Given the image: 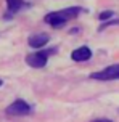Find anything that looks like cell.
Wrapping results in <instances>:
<instances>
[{
	"label": "cell",
	"instance_id": "cell-7",
	"mask_svg": "<svg viewBox=\"0 0 119 122\" xmlns=\"http://www.w3.org/2000/svg\"><path fill=\"white\" fill-rule=\"evenodd\" d=\"M6 6H8V11L10 13H16L23 6H26V3L23 0H6Z\"/></svg>",
	"mask_w": 119,
	"mask_h": 122
},
{
	"label": "cell",
	"instance_id": "cell-4",
	"mask_svg": "<svg viewBox=\"0 0 119 122\" xmlns=\"http://www.w3.org/2000/svg\"><path fill=\"white\" fill-rule=\"evenodd\" d=\"M90 79L93 80H119V64H111L101 71L90 74Z\"/></svg>",
	"mask_w": 119,
	"mask_h": 122
},
{
	"label": "cell",
	"instance_id": "cell-8",
	"mask_svg": "<svg viewBox=\"0 0 119 122\" xmlns=\"http://www.w3.org/2000/svg\"><path fill=\"white\" fill-rule=\"evenodd\" d=\"M114 13L111 11V10H106V11H101L100 15H98V19H100L101 23H106V21H109V18H113Z\"/></svg>",
	"mask_w": 119,
	"mask_h": 122
},
{
	"label": "cell",
	"instance_id": "cell-9",
	"mask_svg": "<svg viewBox=\"0 0 119 122\" xmlns=\"http://www.w3.org/2000/svg\"><path fill=\"white\" fill-rule=\"evenodd\" d=\"M119 24V18L118 19H109V21H106V23H101L100 27H98V30H103V29H106V27H109V26H116Z\"/></svg>",
	"mask_w": 119,
	"mask_h": 122
},
{
	"label": "cell",
	"instance_id": "cell-5",
	"mask_svg": "<svg viewBox=\"0 0 119 122\" xmlns=\"http://www.w3.org/2000/svg\"><path fill=\"white\" fill-rule=\"evenodd\" d=\"M50 40V36L48 34H45V32H39V34H32L29 36L27 39V45L31 47V48H36V50H42L48 43Z\"/></svg>",
	"mask_w": 119,
	"mask_h": 122
},
{
	"label": "cell",
	"instance_id": "cell-2",
	"mask_svg": "<svg viewBox=\"0 0 119 122\" xmlns=\"http://www.w3.org/2000/svg\"><path fill=\"white\" fill-rule=\"evenodd\" d=\"M58 51L57 47H52V48H42V50H36L34 53H29L26 56V63L31 67H36V69H40V67L47 66V61H48V56L55 55Z\"/></svg>",
	"mask_w": 119,
	"mask_h": 122
},
{
	"label": "cell",
	"instance_id": "cell-11",
	"mask_svg": "<svg viewBox=\"0 0 119 122\" xmlns=\"http://www.w3.org/2000/svg\"><path fill=\"white\" fill-rule=\"evenodd\" d=\"M2 85H3V80H2V79H0V87H2Z\"/></svg>",
	"mask_w": 119,
	"mask_h": 122
},
{
	"label": "cell",
	"instance_id": "cell-6",
	"mask_svg": "<svg viewBox=\"0 0 119 122\" xmlns=\"http://www.w3.org/2000/svg\"><path fill=\"white\" fill-rule=\"evenodd\" d=\"M90 58H92V50L88 48L87 45H82L79 48L72 50V53H71V60L76 61V63H84Z\"/></svg>",
	"mask_w": 119,
	"mask_h": 122
},
{
	"label": "cell",
	"instance_id": "cell-1",
	"mask_svg": "<svg viewBox=\"0 0 119 122\" xmlns=\"http://www.w3.org/2000/svg\"><path fill=\"white\" fill-rule=\"evenodd\" d=\"M81 8L79 6H69V8H63V10H57V11H52L45 15L44 21L52 27H61L66 23L72 21L79 16Z\"/></svg>",
	"mask_w": 119,
	"mask_h": 122
},
{
	"label": "cell",
	"instance_id": "cell-12",
	"mask_svg": "<svg viewBox=\"0 0 119 122\" xmlns=\"http://www.w3.org/2000/svg\"><path fill=\"white\" fill-rule=\"evenodd\" d=\"M118 112H119V108H118Z\"/></svg>",
	"mask_w": 119,
	"mask_h": 122
},
{
	"label": "cell",
	"instance_id": "cell-3",
	"mask_svg": "<svg viewBox=\"0 0 119 122\" xmlns=\"http://www.w3.org/2000/svg\"><path fill=\"white\" fill-rule=\"evenodd\" d=\"M5 112L8 114V116H13V117H21V116H27L29 112H31V106L26 103L24 100H21V98H18V100H15L10 106H6Z\"/></svg>",
	"mask_w": 119,
	"mask_h": 122
},
{
	"label": "cell",
	"instance_id": "cell-10",
	"mask_svg": "<svg viewBox=\"0 0 119 122\" xmlns=\"http://www.w3.org/2000/svg\"><path fill=\"white\" fill-rule=\"evenodd\" d=\"M92 122H113L111 119H106V117H101V119H95V121H92Z\"/></svg>",
	"mask_w": 119,
	"mask_h": 122
}]
</instances>
